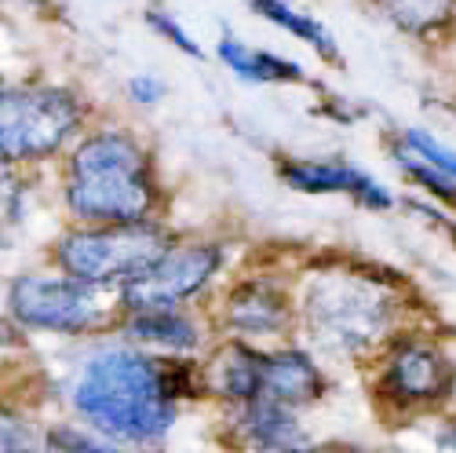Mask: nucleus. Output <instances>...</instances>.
Wrapping results in <instances>:
<instances>
[{
  "instance_id": "9b49d317",
  "label": "nucleus",
  "mask_w": 456,
  "mask_h": 453,
  "mask_svg": "<svg viewBox=\"0 0 456 453\" xmlns=\"http://www.w3.org/2000/svg\"><path fill=\"white\" fill-rule=\"evenodd\" d=\"M259 384H263L259 399H278L289 406H303V402H314L322 395V373L311 362V355L274 351V355H263V362H259Z\"/></svg>"
},
{
  "instance_id": "5701e85b",
  "label": "nucleus",
  "mask_w": 456,
  "mask_h": 453,
  "mask_svg": "<svg viewBox=\"0 0 456 453\" xmlns=\"http://www.w3.org/2000/svg\"><path fill=\"white\" fill-rule=\"evenodd\" d=\"M325 453H369V449H358V446H332Z\"/></svg>"
},
{
  "instance_id": "6e6552de",
  "label": "nucleus",
  "mask_w": 456,
  "mask_h": 453,
  "mask_svg": "<svg viewBox=\"0 0 456 453\" xmlns=\"http://www.w3.org/2000/svg\"><path fill=\"white\" fill-rule=\"evenodd\" d=\"M452 366L435 344H405L391 355L379 388L395 406H431L452 388Z\"/></svg>"
},
{
  "instance_id": "7ed1b4c3",
  "label": "nucleus",
  "mask_w": 456,
  "mask_h": 453,
  "mask_svg": "<svg viewBox=\"0 0 456 453\" xmlns=\"http://www.w3.org/2000/svg\"><path fill=\"white\" fill-rule=\"evenodd\" d=\"M391 296L354 275H329L307 289V329L329 351L358 355L391 329Z\"/></svg>"
},
{
  "instance_id": "aec40b11",
  "label": "nucleus",
  "mask_w": 456,
  "mask_h": 453,
  "mask_svg": "<svg viewBox=\"0 0 456 453\" xmlns=\"http://www.w3.org/2000/svg\"><path fill=\"white\" fill-rule=\"evenodd\" d=\"M45 442H48V453H118V449H106V446H99L77 432H66V428L48 432Z\"/></svg>"
},
{
  "instance_id": "a211bd4d",
  "label": "nucleus",
  "mask_w": 456,
  "mask_h": 453,
  "mask_svg": "<svg viewBox=\"0 0 456 453\" xmlns=\"http://www.w3.org/2000/svg\"><path fill=\"white\" fill-rule=\"evenodd\" d=\"M405 143H409V150H416V158H424L431 169H438L442 176H449L452 183H456V154L449 146H442L435 136H428V132H420V128H412L409 136H405Z\"/></svg>"
},
{
  "instance_id": "f257e3e1",
  "label": "nucleus",
  "mask_w": 456,
  "mask_h": 453,
  "mask_svg": "<svg viewBox=\"0 0 456 453\" xmlns=\"http://www.w3.org/2000/svg\"><path fill=\"white\" fill-rule=\"evenodd\" d=\"M77 413L110 439L150 442L175 421V388L168 369L139 351H99L73 388Z\"/></svg>"
},
{
  "instance_id": "4468645a",
  "label": "nucleus",
  "mask_w": 456,
  "mask_h": 453,
  "mask_svg": "<svg viewBox=\"0 0 456 453\" xmlns=\"http://www.w3.org/2000/svg\"><path fill=\"white\" fill-rule=\"evenodd\" d=\"M128 336L142 340V344L168 348V351H194L198 348V329L190 318L168 311H135L128 318Z\"/></svg>"
},
{
  "instance_id": "f3484780",
  "label": "nucleus",
  "mask_w": 456,
  "mask_h": 453,
  "mask_svg": "<svg viewBox=\"0 0 456 453\" xmlns=\"http://www.w3.org/2000/svg\"><path fill=\"white\" fill-rule=\"evenodd\" d=\"M391 22H398L405 33H428L452 19L456 0H379Z\"/></svg>"
},
{
  "instance_id": "6ab92c4d",
  "label": "nucleus",
  "mask_w": 456,
  "mask_h": 453,
  "mask_svg": "<svg viewBox=\"0 0 456 453\" xmlns=\"http://www.w3.org/2000/svg\"><path fill=\"white\" fill-rule=\"evenodd\" d=\"M4 453H48V442L37 439L29 424L4 413Z\"/></svg>"
},
{
  "instance_id": "0eeeda50",
  "label": "nucleus",
  "mask_w": 456,
  "mask_h": 453,
  "mask_svg": "<svg viewBox=\"0 0 456 453\" xmlns=\"http://www.w3.org/2000/svg\"><path fill=\"white\" fill-rule=\"evenodd\" d=\"M219 268V252L212 245H179L158 256L142 275L125 282V304L135 311H168L179 300L205 289Z\"/></svg>"
},
{
  "instance_id": "4be33fe9",
  "label": "nucleus",
  "mask_w": 456,
  "mask_h": 453,
  "mask_svg": "<svg viewBox=\"0 0 456 453\" xmlns=\"http://www.w3.org/2000/svg\"><path fill=\"white\" fill-rule=\"evenodd\" d=\"M132 99L135 103H158V99H165V85L154 78H132Z\"/></svg>"
},
{
  "instance_id": "412c9836",
  "label": "nucleus",
  "mask_w": 456,
  "mask_h": 453,
  "mask_svg": "<svg viewBox=\"0 0 456 453\" xmlns=\"http://www.w3.org/2000/svg\"><path fill=\"white\" fill-rule=\"evenodd\" d=\"M150 22H154L158 26V33H165L168 37V41H175L186 55H194V59H201V45L194 41V37H186L183 29H179V22H172L168 15H161V12H150Z\"/></svg>"
},
{
  "instance_id": "20e7f679",
  "label": "nucleus",
  "mask_w": 456,
  "mask_h": 453,
  "mask_svg": "<svg viewBox=\"0 0 456 453\" xmlns=\"http://www.w3.org/2000/svg\"><path fill=\"white\" fill-rule=\"evenodd\" d=\"M165 252H168L165 235L146 223H110L102 231H77L66 235L55 249L66 275L95 285L132 282Z\"/></svg>"
},
{
  "instance_id": "dca6fc26",
  "label": "nucleus",
  "mask_w": 456,
  "mask_h": 453,
  "mask_svg": "<svg viewBox=\"0 0 456 453\" xmlns=\"http://www.w3.org/2000/svg\"><path fill=\"white\" fill-rule=\"evenodd\" d=\"M248 4H252L263 19H271V22H278L281 29H289L292 37H299V41H307L322 59L336 62V45H332V37L325 33L322 22H314V19H307V15L292 12L285 0H248Z\"/></svg>"
},
{
  "instance_id": "1a4fd4ad",
  "label": "nucleus",
  "mask_w": 456,
  "mask_h": 453,
  "mask_svg": "<svg viewBox=\"0 0 456 453\" xmlns=\"http://www.w3.org/2000/svg\"><path fill=\"white\" fill-rule=\"evenodd\" d=\"M241 432L263 453H311L314 442L296 409L278 399H252L241 406Z\"/></svg>"
},
{
  "instance_id": "9d476101",
  "label": "nucleus",
  "mask_w": 456,
  "mask_h": 453,
  "mask_svg": "<svg viewBox=\"0 0 456 453\" xmlns=\"http://www.w3.org/2000/svg\"><path fill=\"white\" fill-rule=\"evenodd\" d=\"M285 183H292L296 191H307V194H336L344 191L351 198H358L369 209H387L391 194L384 186H376L365 172L351 169V165H329V161H289L281 165Z\"/></svg>"
},
{
  "instance_id": "39448f33",
  "label": "nucleus",
  "mask_w": 456,
  "mask_h": 453,
  "mask_svg": "<svg viewBox=\"0 0 456 453\" xmlns=\"http://www.w3.org/2000/svg\"><path fill=\"white\" fill-rule=\"evenodd\" d=\"M81 106L62 88H8L0 99L4 158H45L77 125Z\"/></svg>"
},
{
  "instance_id": "423d86ee",
  "label": "nucleus",
  "mask_w": 456,
  "mask_h": 453,
  "mask_svg": "<svg viewBox=\"0 0 456 453\" xmlns=\"http://www.w3.org/2000/svg\"><path fill=\"white\" fill-rule=\"evenodd\" d=\"M12 311L19 322L52 333H81L102 318V296L95 282L81 278H41L29 275L12 282Z\"/></svg>"
},
{
  "instance_id": "b1692460",
  "label": "nucleus",
  "mask_w": 456,
  "mask_h": 453,
  "mask_svg": "<svg viewBox=\"0 0 456 453\" xmlns=\"http://www.w3.org/2000/svg\"><path fill=\"white\" fill-rule=\"evenodd\" d=\"M442 442H445V446H456V424H452V428H445V432H442Z\"/></svg>"
},
{
  "instance_id": "f03ea898",
  "label": "nucleus",
  "mask_w": 456,
  "mask_h": 453,
  "mask_svg": "<svg viewBox=\"0 0 456 453\" xmlns=\"http://www.w3.org/2000/svg\"><path fill=\"white\" fill-rule=\"evenodd\" d=\"M69 209L95 223H142L154 205V183L135 139L121 132L92 136L69 161Z\"/></svg>"
},
{
  "instance_id": "2eb2a0df",
  "label": "nucleus",
  "mask_w": 456,
  "mask_h": 453,
  "mask_svg": "<svg viewBox=\"0 0 456 453\" xmlns=\"http://www.w3.org/2000/svg\"><path fill=\"white\" fill-rule=\"evenodd\" d=\"M219 59L231 66L238 78L245 81H259V85H267V81H299L303 78V70L296 62H285L271 52H256V48H245L241 41H234V37H226V41H219Z\"/></svg>"
},
{
  "instance_id": "ddd939ff",
  "label": "nucleus",
  "mask_w": 456,
  "mask_h": 453,
  "mask_svg": "<svg viewBox=\"0 0 456 453\" xmlns=\"http://www.w3.org/2000/svg\"><path fill=\"white\" fill-rule=\"evenodd\" d=\"M259 362L263 355L259 351H248V348H226L216 366H212V388L234 402H252L263 395V384H259Z\"/></svg>"
},
{
  "instance_id": "f8f14e48",
  "label": "nucleus",
  "mask_w": 456,
  "mask_h": 453,
  "mask_svg": "<svg viewBox=\"0 0 456 453\" xmlns=\"http://www.w3.org/2000/svg\"><path fill=\"white\" fill-rule=\"evenodd\" d=\"M285 318H289V304L274 285L252 282L234 289L231 300H226V322L248 336H271L285 325Z\"/></svg>"
}]
</instances>
